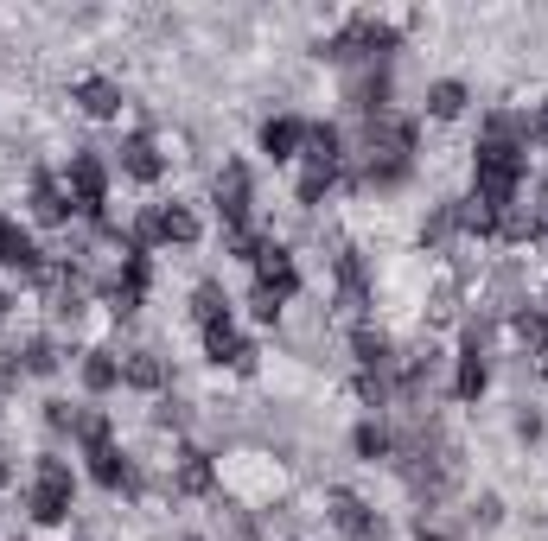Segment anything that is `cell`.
<instances>
[{"mask_svg":"<svg viewBox=\"0 0 548 541\" xmlns=\"http://www.w3.org/2000/svg\"><path fill=\"white\" fill-rule=\"evenodd\" d=\"M0 268H39V249H32V236L20 223L0 217Z\"/></svg>","mask_w":548,"mask_h":541,"instance_id":"5","label":"cell"},{"mask_svg":"<svg viewBox=\"0 0 548 541\" xmlns=\"http://www.w3.org/2000/svg\"><path fill=\"white\" fill-rule=\"evenodd\" d=\"M122 166L134 172V179H160V153H153L147 134H134V141L122 147Z\"/></svg>","mask_w":548,"mask_h":541,"instance_id":"11","label":"cell"},{"mask_svg":"<svg viewBox=\"0 0 548 541\" xmlns=\"http://www.w3.org/2000/svg\"><path fill=\"white\" fill-rule=\"evenodd\" d=\"M357 452H364V459H383V452H389V433H383V427H357Z\"/></svg>","mask_w":548,"mask_h":541,"instance_id":"22","label":"cell"},{"mask_svg":"<svg viewBox=\"0 0 548 541\" xmlns=\"http://www.w3.org/2000/svg\"><path fill=\"white\" fill-rule=\"evenodd\" d=\"M7 306H13V300H7V293H0V319H7Z\"/></svg>","mask_w":548,"mask_h":541,"instance_id":"27","label":"cell"},{"mask_svg":"<svg viewBox=\"0 0 548 541\" xmlns=\"http://www.w3.org/2000/svg\"><path fill=\"white\" fill-rule=\"evenodd\" d=\"M192 312H198L204 325H224V319H230V312H224V293H217V287H198V306H192Z\"/></svg>","mask_w":548,"mask_h":541,"instance_id":"21","label":"cell"},{"mask_svg":"<svg viewBox=\"0 0 548 541\" xmlns=\"http://www.w3.org/2000/svg\"><path fill=\"white\" fill-rule=\"evenodd\" d=\"M26 370H32V376L58 370V351H51V344H26Z\"/></svg>","mask_w":548,"mask_h":541,"instance_id":"23","label":"cell"},{"mask_svg":"<svg viewBox=\"0 0 548 541\" xmlns=\"http://www.w3.org/2000/svg\"><path fill=\"white\" fill-rule=\"evenodd\" d=\"M71 211H77V204H64L58 179H39V185H32V217H39V223H64Z\"/></svg>","mask_w":548,"mask_h":541,"instance_id":"8","label":"cell"},{"mask_svg":"<svg viewBox=\"0 0 548 541\" xmlns=\"http://www.w3.org/2000/svg\"><path fill=\"white\" fill-rule=\"evenodd\" d=\"M83 382H90V389L102 395V389H115V382H122V363H115V357H90V363H83Z\"/></svg>","mask_w":548,"mask_h":541,"instance_id":"17","label":"cell"},{"mask_svg":"<svg viewBox=\"0 0 548 541\" xmlns=\"http://www.w3.org/2000/svg\"><path fill=\"white\" fill-rule=\"evenodd\" d=\"M32 516L39 522H64L71 516V465L64 459H39V484H32Z\"/></svg>","mask_w":548,"mask_h":541,"instance_id":"1","label":"cell"},{"mask_svg":"<svg viewBox=\"0 0 548 541\" xmlns=\"http://www.w3.org/2000/svg\"><path fill=\"white\" fill-rule=\"evenodd\" d=\"M427 109H434L440 121H453L459 109H466V90H459V83H434V90H427Z\"/></svg>","mask_w":548,"mask_h":541,"instance_id":"16","label":"cell"},{"mask_svg":"<svg viewBox=\"0 0 548 541\" xmlns=\"http://www.w3.org/2000/svg\"><path fill=\"white\" fill-rule=\"evenodd\" d=\"M536 134H542V141H548V109H542V121H536Z\"/></svg>","mask_w":548,"mask_h":541,"instance_id":"25","label":"cell"},{"mask_svg":"<svg viewBox=\"0 0 548 541\" xmlns=\"http://www.w3.org/2000/svg\"><path fill=\"white\" fill-rule=\"evenodd\" d=\"M306 160L313 172H338V128H306Z\"/></svg>","mask_w":548,"mask_h":541,"instance_id":"10","label":"cell"},{"mask_svg":"<svg viewBox=\"0 0 548 541\" xmlns=\"http://www.w3.org/2000/svg\"><path fill=\"white\" fill-rule=\"evenodd\" d=\"M77 102L90 109L96 121H109V115H122V90H115L109 77H90V83H77Z\"/></svg>","mask_w":548,"mask_h":541,"instance_id":"6","label":"cell"},{"mask_svg":"<svg viewBox=\"0 0 548 541\" xmlns=\"http://www.w3.org/2000/svg\"><path fill=\"white\" fill-rule=\"evenodd\" d=\"M7 478H13V471H7V459H0V491H7Z\"/></svg>","mask_w":548,"mask_h":541,"instance_id":"26","label":"cell"},{"mask_svg":"<svg viewBox=\"0 0 548 541\" xmlns=\"http://www.w3.org/2000/svg\"><path fill=\"white\" fill-rule=\"evenodd\" d=\"M141 293H147V255H128V261H122V281H115V300H122V312L141 306Z\"/></svg>","mask_w":548,"mask_h":541,"instance_id":"9","label":"cell"},{"mask_svg":"<svg viewBox=\"0 0 548 541\" xmlns=\"http://www.w3.org/2000/svg\"><path fill=\"white\" fill-rule=\"evenodd\" d=\"M217 211H224V223H243L249 217V172L243 166L217 172Z\"/></svg>","mask_w":548,"mask_h":541,"instance_id":"4","label":"cell"},{"mask_svg":"<svg viewBox=\"0 0 548 541\" xmlns=\"http://www.w3.org/2000/svg\"><path fill=\"white\" fill-rule=\"evenodd\" d=\"M198 236V217L192 211H179V204H173V211H160V242H192Z\"/></svg>","mask_w":548,"mask_h":541,"instance_id":"15","label":"cell"},{"mask_svg":"<svg viewBox=\"0 0 548 541\" xmlns=\"http://www.w3.org/2000/svg\"><path fill=\"white\" fill-rule=\"evenodd\" d=\"M306 141V128H300V121H268V128H262V153H274V160H294V147Z\"/></svg>","mask_w":548,"mask_h":541,"instance_id":"7","label":"cell"},{"mask_svg":"<svg viewBox=\"0 0 548 541\" xmlns=\"http://www.w3.org/2000/svg\"><path fill=\"white\" fill-rule=\"evenodd\" d=\"M179 491H211V465H204V452H185V465H179Z\"/></svg>","mask_w":548,"mask_h":541,"instance_id":"18","label":"cell"},{"mask_svg":"<svg viewBox=\"0 0 548 541\" xmlns=\"http://www.w3.org/2000/svg\"><path fill=\"white\" fill-rule=\"evenodd\" d=\"M204 351H211L217 363H230V370H255V344L236 338L230 319H224V325H204Z\"/></svg>","mask_w":548,"mask_h":541,"instance_id":"3","label":"cell"},{"mask_svg":"<svg viewBox=\"0 0 548 541\" xmlns=\"http://www.w3.org/2000/svg\"><path fill=\"white\" fill-rule=\"evenodd\" d=\"M71 198L83 217L102 223V198H109V179H102V160L96 153H71Z\"/></svg>","mask_w":548,"mask_h":541,"instance_id":"2","label":"cell"},{"mask_svg":"<svg viewBox=\"0 0 548 541\" xmlns=\"http://www.w3.org/2000/svg\"><path fill=\"white\" fill-rule=\"evenodd\" d=\"M332 516H338V529H345V535H376V516L357 497H332Z\"/></svg>","mask_w":548,"mask_h":541,"instance_id":"12","label":"cell"},{"mask_svg":"<svg viewBox=\"0 0 548 541\" xmlns=\"http://www.w3.org/2000/svg\"><path fill=\"white\" fill-rule=\"evenodd\" d=\"M357 363H364V370H383V363H389V344L376 338V331H357Z\"/></svg>","mask_w":548,"mask_h":541,"instance_id":"20","label":"cell"},{"mask_svg":"<svg viewBox=\"0 0 548 541\" xmlns=\"http://www.w3.org/2000/svg\"><path fill=\"white\" fill-rule=\"evenodd\" d=\"M90 471H96V484H128V465H122V452L115 446H90Z\"/></svg>","mask_w":548,"mask_h":541,"instance_id":"13","label":"cell"},{"mask_svg":"<svg viewBox=\"0 0 548 541\" xmlns=\"http://www.w3.org/2000/svg\"><path fill=\"white\" fill-rule=\"evenodd\" d=\"M325 185H332V172H313V166H306V179H300V204H319V198H325Z\"/></svg>","mask_w":548,"mask_h":541,"instance_id":"24","label":"cell"},{"mask_svg":"<svg viewBox=\"0 0 548 541\" xmlns=\"http://www.w3.org/2000/svg\"><path fill=\"white\" fill-rule=\"evenodd\" d=\"M122 382H128V389H160V382H166V370H160V357H128L122 363Z\"/></svg>","mask_w":548,"mask_h":541,"instance_id":"14","label":"cell"},{"mask_svg":"<svg viewBox=\"0 0 548 541\" xmlns=\"http://www.w3.org/2000/svg\"><path fill=\"white\" fill-rule=\"evenodd\" d=\"M453 389H459V401H478V395H485V363L466 357V363H459V382H453Z\"/></svg>","mask_w":548,"mask_h":541,"instance_id":"19","label":"cell"}]
</instances>
